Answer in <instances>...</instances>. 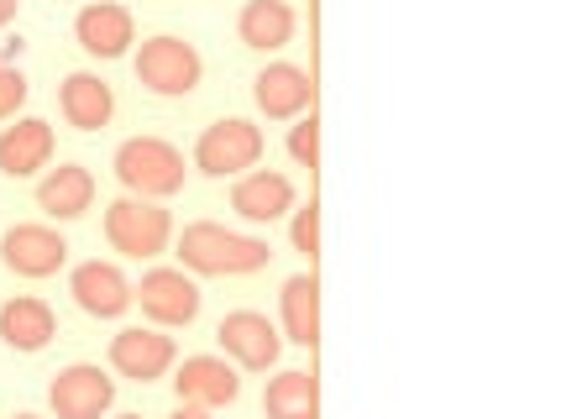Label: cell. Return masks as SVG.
<instances>
[{
  "label": "cell",
  "mask_w": 561,
  "mask_h": 419,
  "mask_svg": "<svg viewBox=\"0 0 561 419\" xmlns=\"http://www.w3.org/2000/svg\"><path fill=\"white\" fill-rule=\"evenodd\" d=\"M237 37H242L247 48H257V53L284 48V43L294 37L289 0H247L242 16H237Z\"/></svg>",
  "instance_id": "obj_20"
},
{
  "label": "cell",
  "mask_w": 561,
  "mask_h": 419,
  "mask_svg": "<svg viewBox=\"0 0 561 419\" xmlns=\"http://www.w3.org/2000/svg\"><path fill=\"white\" fill-rule=\"evenodd\" d=\"M53 330H58L53 310L32 294L11 299V304L0 310V341L11 346V351H43V346L53 341Z\"/></svg>",
  "instance_id": "obj_19"
},
{
  "label": "cell",
  "mask_w": 561,
  "mask_h": 419,
  "mask_svg": "<svg viewBox=\"0 0 561 419\" xmlns=\"http://www.w3.org/2000/svg\"><path fill=\"white\" fill-rule=\"evenodd\" d=\"M116 178L137 199H163V195H179L184 189V152L163 142V137H131L116 148Z\"/></svg>",
  "instance_id": "obj_2"
},
{
  "label": "cell",
  "mask_w": 561,
  "mask_h": 419,
  "mask_svg": "<svg viewBox=\"0 0 561 419\" xmlns=\"http://www.w3.org/2000/svg\"><path fill=\"white\" fill-rule=\"evenodd\" d=\"M199 74H205V63H199L195 43H184V37H147L137 53V84L163 100L190 95Z\"/></svg>",
  "instance_id": "obj_4"
},
{
  "label": "cell",
  "mask_w": 561,
  "mask_h": 419,
  "mask_svg": "<svg viewBox=\"0 0 561 419\" xmlns=\"http://www.w3.org/2000/svg\"><path fill=\"white\" fill-rule=\"evenodd\" d=\"M22 105H26V79L11 63H0V121H11Z\"/></svg>",
  "instance_id": "obj_25"
},
{
  "label": "cell",
  "mask_w": 561,
  "mask_h": 419,
  "mask_svg": "<svg viewBox=\"0 0 561 419\" xmlns=\"http://www.w3.org/2000/svg\"><path fill=\"white\" fill-rule=\"evenodd\" d=\"M111 368L122 377H131V383H152V377H163L173 368V341L163 330L131 325L122 336H111Z\"/></svg>",
  "instance_id": "obj_13"
},
{
  "label": "cell",
  "mask_w": 561,
  "mask_h": 419,
  "mask_svg": "<svg viewBox=\"0 0 561 419\" xmlns=\"http://www.w3.org/2000/svg\"><path fill=\"white\" fill-rule=\"evenodd\" d=\"M252 100H257V110L268 121H294V116H305L316 105V84L294 63H268L263 74L252 79Z\"/></svg>",
  "instance_id": "obj_12"
},
{
  "label": "cell",
  "mask_w": 561,
  "mask_h": 419,
  "mask_svg": "<svg viewBox=\"0 0 561 419\" xmlns=\"http://www.w3.org/2000/svg\"><path fill=\"white\" fill-rule=\"evenodd\" d=\"M289 158L299 163V168H316L320 163V121H316V110H310V116H299V121L289 126Z\"/></svg>",
  "instance_id": "obj_23"
},
{
  "label": "cell",
  "mask_w": 561,
  "mask_h": 419,
  "mask_svg": "<svg viewBox=\"0 0 561 419\" xmlns=\"http://www.w3.org/2000/svg\"><path fill=\"white\" fill-rule=\"evenodd\" d=\"M289 236H294V252H305V257L316 263V257H320V205H316V199H310L305 210H294Z\"/></svg>",
  "instance_id": "obj_24"
},
{
  "label": "cell",
  "mask_w": 561,
  "mask_h": 419,
  "mask_svg": "<svg viewBox=\"0 0 561 419\" xmlns=\"http://www.w3.org/2000/svg\"><path fill=\"white\" fill-rule=\"evenodd\" d=\"M73 37L90 58H122L131 43H137V26H131V11L116 5V0H90L79 16H73Z\"/></svg>",
  "instance_id": "obj_11"
},
{
  "label": "cell",
  "mask_w": 561,
  "mask_h": 419,
  "mask_svg": "<svg viewBox=\"0 0 561 419\" xmlns=\"http://www.w3.org/2000/svg\"><path fill=\"white\" fill-rule=\"evenodd\" d=\"M16 419H37V415H16Z\"/></svg>",
  "instance_id": "obj_29"
},
{
  "label": "cell",
  "mask_w": 561,
  "mask_h": 419,
  "mask_svg": "<svg viewBox=\"0 0 561 419\" xmlns=\"http://www.w3.org/2000/svg\"><path fill=\"white\" fill-rule=\"evenodd\" d=\"M257 158H263V131L252 121H237V116L205 126L195 142V168L210 173V178H231V173L257 168Z\"/></svg>",
  "instance_id": "obj_5"
},
{
  "label": "cell",
  "mask_w": 561,
  "mask_h": 419,
  "mask_svg": "<svg viewBox=\"0 0 561 419\" xmlns=\"http://www.w3.org/2000/svg\"><path fill=\"white\" fill-rule=\"evenodd\" d=\"M173 419H210V409H195V404H179V415Z\"/></svg>",
  "instance_id": "obj_26"
},
{
  "label": "cell",
  "mask_w": 561,
  "mask_h": 419,
  "mask_svg": "<svg viewBox=\"0 0 561 419\" xmlns=\"http://www.w3.org/2000/svg\"><path fill=\"white\" fill-rule=\"evenodd\" d=\"M173 388L195 409H220V404H231L242 394V377H237V368L226 357H190L179 368V377H173Z\"/></svg>",
  "instance_id": "obj_15"
},
{
  "label": "cell",
  "mask_w": 561,
  "mask_h": 419,
  "mask_svg": "<svg viewBox=\"0 0 561 419\" xmlns=\"http://www.w3.org/2000/svg\"><path fill=\"white\" fill-rule=\"evenodd\" d=\"M90 205H95V178L79 163H64L37 184V210H48L53 221H79Z\"/></svg>",
  "instance_id": "obj_18"
},
{
  "label": "cell",
  "mask_w": 561,
  "mask_h": 419,
  "mask_svg": "<svg viewBox=\"0 0 561 419\" xmlns=\"http://www.w3.org/2000/svg\"><path fill=\"white\" fill-rule=\"evenodd\" d=\"M116 398V377H105L95 362H73L53 377L48 404L58 419H100Z\"/></svg>",
  "instance_id": "obj_6"
},
{
  "label": "cell",
  "mask_w": 561,
  "mask_h": 419,
  "mask_svg": "<svg viewBox=\"0 0 561 419\" xmlns=\"http://www.w3.org/2000/svg\"><path fill=\"white\" fill-rule=\"evenodd\" d=\"M169 236H173L169 210L152 205V199L126 195L105 210V242L122 252V257H137V263H142V257H158V252L169 247Z\"/></svg>",
  "instance_id": "obj_3"
},
{
  "label": "cell",
  "mask_w": 561,
  "mask_h": 419,
  "mask_svg": "<svg viewBox=\"0 0 561 419\" xmlns=\"http://www.w3.org/2000/svg\"><path fill=\"white\" fill-rule=\"evenodd\" d=\"M231 210H237L242 221H252V225L284 221V216L294 210V184L284 178V173H273V168L242 173V178H237V189H231Z\"/></svg>",
  "instance_id": "obj_14"
},
{
  "label": "cell",
  "mask_w": 561,
  "mask_h": 419,
  "mask_svg": "<svg viewBox=\"0 0 561 419\" xmlns=\"http://www.w3.org/2000/svg\"><path fill=\"white\" fill-rule=\"evenodd\" d=\"M263 415L268 419H320V383L316 372H278L263 394Z\"/></svg>",
  "instance_id": "obj_22"
},
{
  "label": "cell",
  "mask_w": 561,
  "mask_h": 419,
  "mask_svg": "<svg viewBox=\"0 0 561 419\" xmlns=\"http://www.w3.org/2000/svg\"><path fill=\"white\" fill-rule=\"evenodd\" d=\"M16 5H22V0H0V26L16 22Z\"/></svg>",
  "instance_id": "obj_27"
},
{
  "label": "cell",
  "mask_w": 561,
  "mask_h": 419,
  "mask_svg": "<svg viewBox=\"0 0 561 419\" xmlns=\"http://www.w3.org/2000/svg\"><path fill=\"white\" fill-rule=\"evenodd\" d=\"M0 263L16 272V278H48L69 263V242L48 231V225H11L0 236Z\"/></svg>",
  "instance_id": "obj_8"
},
{
  "label": "cell",
  "mask_w": 561,
  "mask_h": 419,
  "mask_svg": "<svg viewBox=\"0 0 561 419\" xmlns=\"http://www.w3.org/2000/svg\"><path fill=\"white\" fill-rule=\"evenodd\" d=\"M273 247L263 236H237L216 221H195L184 225L179 236V263L190 272H205V278H242V272L268 268Z\"/></svg>",
  "instance_id": "obj_1"
},
{
  "label": "cell",
  "mask_w": 561,
  "mask_h": 419,
  "mask_svg": "<svg viewBox=\"0 0 561 419\" xmlns=\"http://www.w3.org/2000/svg\"><path fill=\"white\" fill-rule=\"evenodd\" d=\"M122 419H142V415H122Z\"/></svg>",
  "instance_id": "obj_28"
},
{
  "label": "cell",
  "mask_w": 561,
  "mask_h": 419,
  "mask_svg": "<svg viewBox=\"0 0 561 419\" xmlns=\"http://www.w3.org/2000/svg\"><path fill=\"white\" fill-rule=\"evenodd\" d=\"M216 341L226 346V357L247 372H268L278 362V351H284V336L273 330L268 315H257V310H237V315H226L216 330Z\"/></svg>",
  "instance_id": "obj_7"
},
{
  "label": "cell",
  "mask_w": 561,
  "mask_h": 419,
  "mask_svg": "<svg viewBox=\"0 0 561 419\" xmlns=\"http://www.w3.org/2000/svg\"><path fill=\"white\" fill-rule=\"evenodd\" d=\"M53 163V126L48 121H16L0 131V173L5 178H32Z\"/></svg>",
  "instance_id": "obj_16"
},
{
  "label": "cell",
  "mask_w": 561,
  "mask_h": 419,
  "mask_svg": "<svg viewBox=\"0 0 561 419\" xmlns=\"http://www.w3.org/2000/svg\"><path fill=\"white\" fill-rule=\"evenodd\" d=\"M278 310H284V336L294 346H316L320 341V283L316 272H299L284 283L278 294Z\"/></svg>",
  "instance_id": "obj_21"
},
{
  "label": "cell",
  "mask_w": 561,
  "mask_h": 419,
  "mask_svg": "<svg viewBox=\"0 0 561 419\" xmlns=\"http://www.w3.org/2000/svg\"><path fill=\"white\" fill-rule=\"evenodd\" d=\"M58 110L79 131H100V126L116 116V95H111V84L100 74H69L64 90H58Z\"/></svg>",
  "instance_id": "obj_17"
},
{
  "label": "cell",
  "mask_w": 561,
  "mask_h": 419,
  "mask_svg": "<svg viewBox=\"0 0 561 419\" xmlns=\"http://www.w3.org/2000/svg\"><path fill=\"white\" fill-rule=\"evenodd\" d=\"M69 294H73V304H79L84 315H95V321H116V315L131 310V283L122 278L116 263H100V257L73 268Z\"/></svg>",
  "instance_id": "obj_10"
},
{
  "label": "cell",
  "mask_w": 561,
  "mask_h": 419,
  "mask_svg": "<svg viewBox=\"0 0 561 419\" xmlns=\"http://www.w3.org/2000/svg\"><path fill=\"white\" fill-rule=\"evenodd\" d=\"M131 299H142V315L158 325H190L199 315V289L184 268H152Z\"/></svg>",
  "instance_id": "obj_9"
}]
</instances>
